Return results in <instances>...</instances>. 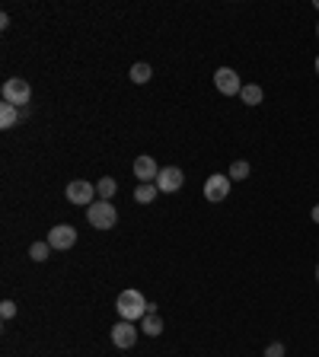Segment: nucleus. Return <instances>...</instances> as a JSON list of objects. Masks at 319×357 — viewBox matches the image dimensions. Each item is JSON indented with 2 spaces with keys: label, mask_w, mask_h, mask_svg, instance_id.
I'll return each mask as SVG.
<instances>
[{
  "label": "nucleus",
  "mask_w": 319,
  "mask_h": 357,
  "mask_svg": "<svg viewBox=\"0 0 319 357\" xmlns=\"http://www.w3.org/2000/svg\"><path fill=\"white\" fill-rule=\"evenodd\" d=\"M214 86H217L224 96H239V93H243V83H239L233 67H217V71H214Z\"/></svg>",
  "instance_id": "6"
},
{
  "label": "nucleus",
  "mask_w": 319,
  "mask_h": 357,
  "mask_svg": "<svg viewBox=\"0 0 319 357\" xmlns=\"http://www.w3.org/2000/svg\"><path fill=\"white\" fill-rule=\"evenodd\" d=\"M16 121H19V109L10 106V102H3V106H0V128L7 131V128H13Z\"/></svg>",
  "instance_id": "12"
},
{
  "label": "nucleus",
  "mask_w": 319,
  "mask_h": 357,
  "mask_svg": "<svg viewBox=\"0 0 319 357\" xmlns=\"http://www.w3.org/2000/svg\"><path fill=\"white\" fill-rule=\"evenodd\" d=\"M115 310H119V316L125 322H134V319H144L150 312V303L144 300L141 291H121L119 300H115Z\"/></svg>",
  "instance_id": "1"
},
{
  "label": "nucleus",
  "mask_w": 319,
  "mask_h": 357,
  "mask_svg": "<svg viewBox=\"0 0 319 357\" xmlns=\"http://www.w3.org/2000/svg\"><path fill=\"white\" fill-rule=\"evenodd\" d=\"M73 243H77V230H73L71 223H58V227H51V233H48V246L51 249L67 252Z\"/></svg>",
  "instance_id": "8"
},
{
  "label": "nucleus",
  "mask_w": 319,
  "mask_h": 357,
  "mask_svg": "<svg viewBox=\"0 0 319 357\" xmlns=\"http://www.w3.org/2000/svg\"><path fill=\"white\" fill-rule=\"evenodd\" d=\"M141 332H147L150 338H156V335L163 332V319H160L156 312H147V316H144V325H141Z\"/></svg>",
  "instance_id": "14"
},
{
  "label": "nucleus",
  "mask_w": 319,
  "mask_h": 357,
  "mask_svg": "<svg viewBox=\"0 0 319 357\" xmlns=\"http://www.w3.org/2000/svg\"><path fill=\"white\" fill-rule=\"evenodd\" d=\"M316 281H319V265H316Z\"/></svg>",
  "instance_id": "23"
},
{
  "label": "nucleus",
  "mask_w": 319,
  "mask_h": 357,
  "mask_svg": "<svg viewBox=\"0 0 319 357\" xmlns=\"http://www.w3.org/2000/svg\"><path fill=\"white\" fill-rule=\"evenodd\" d=\"M239 99L246 102V106H259V102L265 99L262 86H255V83H249V86H243V93H239Z\"/></svg>",
  "instance_id": "15"
},
{
  "label": "nucleus",
  "mask_w": 319,
  "mask_h": 357,
  "mask_svg": "<svg viewBox=\"0 0 319 357\" xmlns=\"http://www.w3.org/2000/svg\"><path fill=\"white\" fill-rule=\"evenodd\" d=\"M156 192H160V188H156V182H141L134 188V201L137 204H150L156 198Z\"/></svg>",
  "instance_id": "11"
},
{
  "label": "nucleus",
  "mask_w": 319,
  "mask_h": 357,
  "mask_svg": "<svg viewBox=\"0 0 319 357\" xmlns=\"http://www.w3.org/2000/svg\"><path fill=\"white\" fill-rule=\"evenodd\" d=\"M0 316H3V319H13V316H16V303L3 300V303H0Z\"/></svg>",
  "instance_id": "19"
},
{
  "label": "nucleus",
  "mask_w": 319,
  "mask_h": 357,
  "mask_svg": "<svg viewBox=\"0 0 319 357\" xmlns=\"http://www.w3.org/2000/svg\"><path fill=\"white\" fill-rule=\"evenodd\" d=\"M134 175L141 179V182H150V179H156L160 175V166L154 163V156H137L134 160Z\"/></svg>",
  "instance_id": "10"
},
{
  "label": "nucleus",
  "mask_w": 319,
  "mask_h": 357,
  "mask_svg": "<svg viewBox=\"0 0 319 357\" xmlns=\"http://www.w3.org/2000/svg\"><path fill=\"white\" fill-rule=\"evenodd\" d=\"M316 73H319V58H316Z\"/></svg>",
  "instance_id": "22"
},
{
  "label": "nucleus",
  "mask_w": 319,
  "mask_h": 357,
  "mask_svg": "<svg viewBox=\"0 0 319 357\" xmlns=\"http://www.w3.org/2000/svg\"><path fill=\"white\" fill-rule=\"evenodd\" d=\"M32 99V86H29L23 77H10L3 83V102L16 106V109H26V102Z\"/></svg>",
  "instance_id": "3"
},
{
  "label": "nucleus",
  "mask_w": 319,
  "mask_h": 357,
  "mask_svg": "<svg viewBox=\"0 0 319 357\" xmlns=\"http://www.w3.org/2000/svg\"><path fill=\"white\" fill-rule=\"evenodd\" d=\"M316 10H319V0H316Z\"/></svg>",
  "instance_id": "24"
},
{
  "label": "nucleus",
  "mask_w": 319,
  "mask_h": 357,
  "mask_svg": "<svg viewBox=\"0 0 319 357\" xmlns=\"http://www.w3.org/2000/svg\"><path fill=\"white\" fill-rule=\"evenodd\" d=\"M128 77H131V80H134V83H147V80H150V77H154V67L141 61V64H134V67H131V73H128Z\"/></svg>",
  "instance_id": "16"
},
{
  "label": "nucleus",
  "mask_w": 319,
  "mask_h": 357,
  "mask_svg": "<svg viewBox=\"0 0 319 357\" xmlns=\"http://www.w3.org/2000/svg\"><path fill=\"white\" fill-rule=\"evenodd\" d=\"M265 357H284V345H281V341L268 345V348H265Z\"/></svg>",
  "instance_id": "20"
},
{
  "label": "nucleus",
  "mask_w": 319,
  "mask_h": 357,
  "mask_svg": "<svg viewBox=\"0 0 319 357\" xmlns=\"http://www.w3.org/2000/svg\"><path fill=\"white\" fill-rule=\"evenodd\" d=\"M86 220H90V227H96V230H112L119 223V211H115L112 201H96L86 208Z\"/></svg>",
  "instance_id": "2"
},
{
  "label": "nucleus",
  "mask_w": 319,
  "mask_h": 357,
  "mask_svg": "<svg viewBox=\"0 0 319 357\" xmlns=\"http://www.w3.org/2000/svg\"><path fill=\"white\" fill-rule=\"evenodd\" d=\"M67 201L71 204H80V208H90L93 198H96V185L86 182V179H73L71 185H67Z\"/></svg>",
  "instance_id": "5"
},
{
  "label": "nucleus",
  "mask_w": 319,
  "mask_h": 357,
  "mask_svg": "<svg viewBox=\"0 0 319 357\" xmlns=\"http://www.w3.org/2000/svg\"><path fill=\"white\" fill-rule=\"evenodd\" d=\"M230 179H249V163L246 160H237V163L230 166Z\"/></svg>",
  "instance_id": "18"
},
{
  "label": "nucleus",
  "mask_w": 319,
  "mask_h": 357,
  "mask_svg": "<svg viewBox=\"0 0 319 357\" xmlns=\"http://www.w3.org/2000/svg\"><path fill=\"white\" fill-rule=\"evenodd\" d=\"M48 256H51V246L48 243H32V249H29V258L32 262H45Z\"/></svg>",
  "instance_id": "17"
},
{
  "label": "nucleus",
  "mask_w": 319,
  "mask_h": 357,
  "mask_svg": "<svg viewBox=\"0 0 319 357\" xmlns=\"http://www.w3.org/2000/svg\"><path fill=\"white\" fill-rule=\"evenodd\" d=\"M316 36H319V26H316Z\"/></svg>",
  "instance_id": "25"
},
{
  "label": "nucleus",
  "mask_w": 319,
  "mask_h": 357,
  "mask_svg": "<svg viewBox=\"0 0 319 357\" xmlns=\"http://www.w3.org/2000/svg\"><path fill=\"white\" fill-rule=\"evenodd\" d=\"M134 341H137V329H134V322H125L119 319L115 325H112V345L115 348H134Z\"/></svg>",
  "instance_id": "9"
},
{
  "label": "nucleus",
  "mask_w": 319,
  "mask_h": 357,
  "mask_svg": "<svg viewBox=\"0 0 319 357\" xmlns=\"http://www.w3.org/2000/svg\"><path fill=\"white\" fill-rule=\"evenodd\" d=\"M310 217H313V220H316V223H319V204H316V208H313V214H310Z\"/></svg>",
  "instance_id": "21"
},
{
  "label": "nucleus",
  "mask_w": 319,
  "mask_h": 357,
  "mask_svg": "<svg viewBox=\"0 0 319 357\" xmlns=\"http://www.w3.org/2000/svg\"><path fill=\"white\" fill-rule=\"evenodd\" d=\"M182 182H185V173L179 169V166H166V169H160V175H156V188H160V192H166V195L179 192V188H182Z\"/></svg>",
  "instance_id": "7"
},
{
  "label": "nucleus",
  "mask_w": 319,
  "mask_h": 357,
  "mask_svg": "<svg viewBox=\"0 0 319 357\" xmlns=\"http://www.w3.org/2000/svg\"><path fill=\"white\" fill-rule=\"evenodd\" d=\"M230 185H233V179L224 173L208 175V182H204V198H208L211 204H224L230 198Z\"/></svg>",
  "instance_id": "4"
},
{
  "label": "nucleus",
  "mask_w": 319,
  "mask_h": 357,
  "mask_svg": "<svg viewBox=\"0 0 319 357\" xmlns=\"http://www.w3.org/2000/svg\"><path fill=\"white\" fill-rule=\"evenodd\" d=\"M115 192H119V182H115V179H109V175L96 182V195H99V201H109Z\"/></svg>",
  "instance_id": "13"
}]
</instances>
